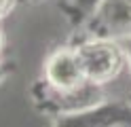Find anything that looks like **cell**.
<instances>
[{"label": "cell", "instance_id": "obj_1", "mask_svg": "<svg viewBox=\"0 0 131 127\" xmlns=\"http://www.w3.org/2000/svg\"><path fill=\"white\" fill-rule=\"evenodd\" d=\"M30 102L40 114L59 119L102 104V102H106V93L104 87L93 85L89 81L74 89H55L42 79H38L30 87Z\"/></svg>", "mask_w": 131, "mask_h": 127}, {"label": "cell", "instance_id": "obj_2", "mask_svg": "<svg viewBox=\"0 0 131 127\" xmlns=\"http://www.w3.org/2000/svg\"><path fill=\"white\" fill-rule=\"evenodd\" d=\"M78 64L83 68L85 81L93 85H104L112 83L118 79V74L125 68V55L118 45V40L112 38H83L74 45Z\"/></svg>", "mask_w": 131, "mask_h": 127}, {"label": "cell", "instance_id": "obj_3", "mask_svg": "<svg viewBox=\"0 0 131 127\" xmlns=\"http://www.w3.org/2000/svg\"><path fill=\"white\" fill-rule=\"evenodd\" d=\"M80 30L85 38L118 40L131 34V0H102Z\"/></svg>", "mask_w": 131, "mask_h": 127}, {"label": "cell", "instance_id": "obj_4", "mask_svg": "<svg viewBox=\"0 0 131 127\" xmlns=\"http://www.w3.org/2000/svg\"><path fill=\"white\" fill-rule=\"evenodd\" d=\"M131 123L127 102H102L89 110L53 119V127H125Z\"/></svg>", "mask_w": 131, "mask_h": 127}, {"label": "cell", "instance_id": "obj_5", "mask_svg": "<svg viewBox=\"0 0 131 127\" xmlns=\"http://www.w3.org/2000/svg\"><path fill=\"white\" fill-rule=\"evenodd\" d=\"M40 79L55 89H74V87H80L83 83H87L83 68L78 64L74 45L57 47L55 51H51L42 64V76Z\"/></svg>", "mask_w": 131, "mask_h": 127}, {"label": "cell", "instance_id": "obj_6", "mask_svg": "<svg viewBox=\"0 0 131 127\" xmlns=\"http://www.w3.org/2000/svg\"><path fill=\"white\" fill-rule=\"evenodd\" d=\"M102 0H66L63 2V15L72 28H83L85 21L93 15V11L100 6Z\"/></svg>", "mask_w": 131, "mask_h": 127}, {"label": "cell", "instance_id": "obj_7", "mask_svg": "<svg viewBox=\"0 0 131 127\" xmlns=\"http://www.w3.org/2000/svg\"><path fill=\"white\" fill-rule=\"evenodd\" d=\"M118 45L123 49V55H125V68H127L129 74H131V34L118 38Z\"/></svg>", "mask_w": 131, "mask_h": 127}, {"label": "cell", "instance_id": "obj_8", "mask_svg": "<svg viewBox=\"0 0 131 127\" xmlns=\"http://www.w3.org/2000/svg\"><path fill=\"white\" fill-rule=\"evenodd\" d=\"M15 6H17V0H0V21L9 17Z\"/></svg>", "mask_w": 131, "mask_h": 127}, {"label": "cell", "instance_id": "obj_9", "mask_svg": "<svg viewBox=\"0 0 131 127\" xmlns=\"http://www.w3.org/2000/svg\"><path fill=\"white\" fill-rule=\"evenodd\" d=\"M13 72V62H6V59H0V85L6 81V76Z\"/></svg>", "mask_w": 131, "mask_h": 127}, {"label": "cell", "instance_id": "obj_10", "mask_svg": "<svg viewBox=\"0 0 131 127\" xmlns=\"http://www.w3.org/2000/svg\"><path fill=\"white\" fill-rule=\"evenodd\" d=\"M45 0H17V4H40Z\"/></svg>", "mask_w": 131, "mask_h": 127}, {"label": "cell", "instance_id": "obj_11", "mask_svg": "<svg viewBox=\"0 0 131 127\" xmlns=\"http://www.w3.org/2000/svg\"><path fill=\"white\" fill-rule=\"evenodd\" d=\"M2 49H4V34L0 30V55H2Z\"/></svg>", "mask_w": 131, "mask_h": 127}, {"label": "cell", "instance_id": "obj_12", "mask_svg": "<svg viewBox=\"0 0 131 127\" xmlns=\"http://www.w3.org/2000/svg\"><path fill=\"white\" fill-rule=\"evenodd\" d=\"M127 104H129V108H131V93H129V97H127Z\"/></svg>", "mask_w": 131, "mask_h": 127}]
</instances>
